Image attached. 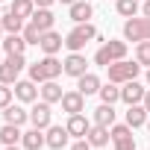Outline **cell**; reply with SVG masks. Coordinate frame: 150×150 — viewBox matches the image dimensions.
Returning a JSON list of instances; mask_svg holds the SVG:
<instances>
[{
  "instance_id": "obj_9",
  "label": "cell",
  "mask_w": 150,
  "mask_h": 150,
  "mask_svg": "<svg viewBox=\"0 0 150 150\" xmlns=\"http://www.w3.org/2000/svg\"><path fill=\"white\" fill-rule=\"evenodd\" d=\"M59 103H62V112H68V115L86 112V94H83V91H65Z\"/></svg>"
},
{
  "instance_id": "obj_22",
  "label": "cell",
  "mask_w": 150,
  "mask_h": 150,
  "mask_svg": "<svg viewBox=\"0 0 150 150\" xmlns=\"http://www.w3.org/2000/svg\"><path fill=\"white\" fill-rule=\"evenodd\" d=\"M41 33H47V30H53V24H56V15L50 12V9H35L33 12V18H30Z\"/></svg>"
},
{
  "instance_id": "obj_35",
  "label": "cell",
  "mask_w": 150,
  "mask_h": 150,
  "mask_svg": "<svg viewBox=\"0 0 150 150\" xmlns=\"http://www.w3.org/2000/svg\"><path fill=\"white\" fill-rule=\"evenodd\" d=\"M53 3H56V0H35V6H38V9H50Z\"/></svg>"
},
{
  "instance_id": "obj_15",
  "label": "cell",
  "mask_w": 150,
  "mask_h": 150,
  "mask_svg": "<svg viewBox=\"0 0 150 150\" xmlns=\"http://www.w3.org/2000/svg\"><path fill=\"white\" fill-rule=\"evenodd\" d=\"M65 127H68V132H71L74 138H86L88 129H91V121L80 112V115H68V124H65Z\"/></svg>"
},
{
  "instance_id": "obj_23",
  "label": "cell",
  "mask_w": 150,
  "mask_h": 150,
  "mask_svg": "<svg viewBox=\"0 0 150 150\" xmlns=\"http://www.w3.org/2000/svg\"><path fill=\"white\" fill-rule=\"evenodd\" d=\"M38 91H41V100H47V103H59V100H62V94H65V91H62V86H59L56 80L41 83V88H38Z\"/></svg>"
},
{
  "instance_id": "obj_38",
  "label": "cell",
  "mask_w": 150,
  "mask_h": 150,
  "mask_svg": "<svg viewBox=\"0 0 150 150\" xmlns=\"http://www.w3.org/2000/svg\"><path fill=\"white\" fill-rule=\"evenodd\" d=\"M59 3H65V6H71V3H77V0H59Z\"/></svg>"
},
{
  "instance_id": "obj_17",
  "label": "cell",
  "mask_w": 150,
  "mask_h": 150,
  "mask_svg": "<svg viewBox=\"0 0 150 150\" xmlns=\"http://www.w3.org/2000/svg\"><path fill=\"white\" fill-rule=\"evenodd\" d=\"M100 86H103V83H100V77H97V74H88V71L77 80V91H83L86 97H88V94H97V91H100Z\"/></svg>"
},
{
  "instance_id": "obj_5",
  "label": "cell",
  "mask_w": 150,
  "mask_h": 150,
  "mask_svg": "<svg viewBox=\"0 0 150 150\" xmlns=\"http://www.w3.org/2000/svg\"><path fill=\"white\" fill-rule=\"evenodd\" d=\"M24 65H27L24 53H12V56H6L3 62H0V83H6V86L18 83L21 71H24Z\"/></svg>"
},
{
  "instance_id": "obj_30",
  "label": "cell",
  "mask_w": 150,
  "mask_h": 150,
  "mask_svg": "<svg viewBox=\"0 0 150 150\" xmlns=\"http://www.w3.org/2000/svg\"><path fill=\"white\" fill-rule=\"evenodd\" d=\"M135 62L150 68V41H138L135 44Z\"/></svg>"
},
{
  "instance_id": "obj_28",
  "label": "cell",
  "mask_w": 150,
  "mask_h": 150,
  "mask_svg": "<svg viewBox=\"0 0 150 150\" xmlns=\"http://www.w3.org/2000/svg\"><path fill=\"white\" fill-rule=\"evenodd\" d=\"M97 94H100V100H103V103H112V106H115V103L121 100V86L106 83V86H100V91H97Z\"/></svg>"
},
{
  "instance_id": "obj_7",
  "label": "cell",
  "mask_w": 150,
  "mask_h": 150,
  "mask_svg": "<svg viewBox=\"0 0 150 150\" xmlns=\"http://www.w3.org/2000/svg\"><path fill=\"white\" fill-rule=\"evenodd\" d=\"M53 103H47V100H41V103H35L33 109H30V124L33 127H38V129H47L50 127V121H53V109H50Z\"/></svg>"
},
{
  "instance_id": "obj_27",
  "label": "cell",
  "mask_w": 150,
  "mask_h": 150,
  "mask_svg": "<svg viewBox=\"0 0 150 150\" xmlns=\"http://www.w3.org/2000/svg\"><path fill=\"white\" fill-rule=\"evenodd\" d=\"M0 24H3V30H6V35H12V33H24V18H18L15 12H6L3 18H0Z\"/></svg>"
},
{
  "instance_id": "obj_34",
  "label": "cell",
  "mask_w": 150,
  "mask_h": 150,
  "mask_svg": "<svg viewBox=\"0 0 150 150\" xmlns=\"http://www.w3.org/2000/svg\"><path fill=\"white\" fill-rule=\"evenodd\" d=\"M71 150H91V144H88V138H77L71 144Z\"/></svg>"
},
{
  "instance_id": "obj_13",
  "label": "cell",
  "mask_w": 150,
  "mask_h": 150,
  "mask_svg": "<svg viewBox=\"0 0 150 150\" xmlns=\"http://www.w3.org/2000/svg\"><path fill=\"white\" fill-rule=\"evenodd\" d=\"M35 86H38V83H33V80H18V83H15V97H18L21 103H35L38 94H41Z\"/></svg>"
},
{
  "instance_id": "obj_26",
  "label": "cell",
  "mask_w": 150,
  "mask_h": 150,
  "mask_svg": "<svg viewBox=\"0 0 150 150\" xmlns=\"http://www.w3.org/2000/svg\"><path fill=\"white\" fill-rule=\"evenodd\" d=\"M38 6H35V0H12V6H9V12H15L18 18H33V12H35Z\"/></svg>"
},
{
  "instance_id": "obj_1",
  "label": "cell",
  "mask_w": 150,
  "mask_h": 150,
  "mask_svg": "<svg viewBox=\"0 0 150 150\" xmlns=\"http://www.w3.org/2000/svg\"><path fill=\"white\" fill-rule=\"evenodd\" d=\"M59 74H65V65L56 59V56H44V59H38L35 65H30V80L33 83H47V80H56Z\"/></svg>"
},
{
  "instance_id": "obj_33",
  "label": "cell",
  "mask_w": 150,
  "mask_h": 150,
  "mask_svg": "<svg viewBox=\"0 0 150 150\" xmlns=\"http://www.w3.org/2000/svg\"><path fill=\"white\" fill-rule=\"evenodd\" d=\"M12 94H15V88H9L6 83H0V109H6L12 103Z\"/></svg>"
},
{
  "instance_id": "obj_3",
  "label": "cell",
  "mask_w": 150,
  "mask_h": 150,
  "mask_svg": "<svg viewBox=\"0 0 150 150\" xmlns=\"http://www.w3.org/2000/svg\"><path fill=\"white\" fill-rule=\"evenodd\" d=\"M106 71H109V83L124 86V83H129V80H135V77H138L141 65H138V62H127V59H121V62H112Z\"/></svg>"
},
{
  "instance_id": "obj_11",
  "label": "cell",
  "mask_w": 150,
  "mask_h": 150,
  "mask_svg": "<svg viewBox=\"0 0 150 150\" xmlns=\"http://www.w3.org/2000/svg\"><path fill=\"white\" fill-rule=\"evenodd\" d=\"M62 65H65V74L74 77V80H80L83 74H86V68H88V62H86L83 53H68V59H65Z\"/></svg>"
},
{
  "instance_id": "obj_18",
  "label": "cell",
  "mask_w": 150,
  "mask_h": 150,
  "mask_svg": "<svg viewBox=\"0 0 150 150\" xmlns=\"http://www.w3.org/2000/svg\"><path fill=\"white\" fill-rule=\"evenodd\" d=\"M3 121H6V124H15V127H24V124L30 121V112H27L24 106H12V103H9V106L3 109Z\"/></svg>"
},
{
  "instance_id": "obj_20",
  "label": "cell",
  "mask_w": 150,
  "mask_h": 150,
  "mask_svg": "<svg viewBox=\"0 0 150 150\" xmlns=\"http://www.w3.org/2000/svg\"><path fill=\"white\" fill-rule=\"evenodd\" d=\"M3 50H6V56H12V53H24L27 50V38L21 35V33H12V35H3Z\"/></svg>"
},
{
  "instance_id": "obj_29",
  "label": "cell",
  "mask_w": 150,
  "mask_h": 150,
  "mask_svg": "<svg viewBox=\"0 0 150 150\" xmlns=\"http://www.w3.org/2000/svg\"><path fill=\"white\" fill-rule=\"evenodd\" d=\"M138 3H141V0H115V9L124 18H135L138 15Z\"/></svg>"
},
{
  "instance_id": "obj_41",
  "label": "cell",
  "mask_w": 150,
  "mask_h": 150,
  "mask_svg": "<svg viewBox=\"0 0 150 150\" xmlns=\"http://www.w3.org/2000/svg\"><path fill=\"white\" fill-rule=\"evenodd\" d=\"M147 86H150V68H147Z\"/></svg>"
},
{
  "instance_id": "obj_31",
  "label": "cell",
  "mask_w": 150,
  "mask_h": 150,
  "mask_svg": "<svg viewBox=\"0 0 150 150\" xmlns=\"http://www.w3.org/2000/svg\"><path fill=\"white\" fill-rule=\"evenodd\" d=\"M21 35L27 38V44H38V41H41V30H38V27H35L33 21H30V24L24 27V33H21Z\"/></svg>"
},
{
  "instance_id": "obj_16",
  "label": "cell",
  "mask_w": 150,
  "mask_h": 150,
  "mask_svg": "<svg viewBox=\"0 0 150 150\" xmlns=\"http://www.w3.org/2000/svg\"><path fill=\"white\" fill-rule=\"evenodd\" d=\"M44 144H47V135H44V129H38V127L27 129L24 138H21V147H24V150H41Z\"/></svg>"
},
{
  "instance_id": "obj_40",
  "label": "cell",
  "mask_w": 150,
  "mask_h": 150,
  "mask_svg": "<svg viewBox=\"0 0 150 150\" xmlns=\"http://www.w3.org/2000/svg\"><path fill=\"white\" fill-rule=\"evenodd\" d=\"M3 33H6V30H3V24H0V41H3Z\"/></svg>"
},
{
  "instance_id": "obj_8",
  "label": "cell",
  "mask_w": 150,
  "mask_h": 150,
  "mask_svg": "<svg viewBox=\"0 0 150 150\" xmlns=\"http://www.w3.org/2000/svg\"><path fill=\"white\" fill-rule=\"evenodd\" d=\"M144 94H147V88H144L138 80H129V83H124V86H121V100H124L127 106L141 103V100H144Z\"/></svg>"
},
{
  "instance_id": "obj_2",
  "label": "cell",
  "mask_w": 150,
  "mask_h": 150,
  "mask_svg": "<svg viewBox=\"0 0 150 150\" xmlns=\"http://www.w3.org/2000/svg\"><path fill=\"white\" fill-rule=\"evenodd\" d=\"M94 38H97V27L86 21V24H77V27L65 35V47H68L71 53H80V50H83L88 41H94Z\"/></svg>"
},
{
  "instance_id": "obj_4",
  "label": "cell",
  "mask_w": 150,
  "mask_h": 150,
  "mask_svg": "<svg viewBox=\"0 0 150 150\" xmlns=\"http://www.w3.org/2000/svg\"><path fill=\"white\" fill-rule=\"evenodd\" d=\"M121 59H127V41H106L94 53V65L100 68H109L112 62H121Z\"/></svg>"
},
{
  "instance_id": "obj_36",
  "label": "cell",
  "mask_w": 150,
  "mask_h": 150,
  "mask_svg": "<svg viewBox=\"0 0 150 150\" xmlns=\"http://www.w3.org/2000/svg\"><path fill=\"white\" fill-rule=\"evenodd\" d=\"M141 15L150 18V0H141Z\"/></svg>"
},
{
  "instance_id": "obj_19",
  "label": "cell",
  "mask_w": 150,
  "mask_h": 150,
  "mask_svg": "<svg viewBox=\"0 0 150 150\" xmlns=\"http://www.w3.org/2000/svg\"><path fill=\"white\" fill-rule=\"evenodd\" d=\"M88 144L91 147H106L109 141H112V135H109V127H100V124H91V129H88Z\"/></svg>"
},
{
  "instance_id": "obj_37",
  "label": "cell",
  "mask_w": 150,
  "mask_h": 150,
  "mask_svg": "<svg viewBox=\"0 0 150 150\" xmlns=\"http://www.w3.org/2000/svg\"><path fill=\"white\" fill-rule=\"evenodd\" d=\"M141 103H144V109L150 112V88H147V94H144V100H141Z\"/></svg>"
},
{
  "instance_id": "obj_25",
  "label": "cell",
  "mask_w": 150,
  "mask_h": 150,
  "mask_svg": "<svg viewBox=\"0 0 150 150\" xmlns=\"http://www.w3.org/2000/svg\"><path fill=\"white\" fill-rule=\"evenodd\" d=\"M94 124L112 127V124H115V106H112V103H100V106L94 109Z\"/></svg>"
},
{
  "instance_id": "obj_12",
  "label": "cell",
  "mask_w": 150,
  "mask_h": 150,
  "mask_svg": "<svg viewBox=\"0 0 150 150\" xmlns=\"http://www.w3.org/2000/svg\"><path fill=\"white\" fill-rule=\"evenodd\" d=\"M91 15H94L91 0H77V3H71V6H68V18H71L74 24H86Z\"/></svg>"
},
{
  "instance_id": "obj_39",
  "label": "cell",
  "mask_w": 150,
  "mask_h": 150,
  "mask_svg": "<svg viewBox=\"0 0 150 150\" xmlns=\"http://www.w3.org/2000/svg\"><path fill=\"white\" fill-rule=\"evenodd\" d=\"M6 150H21V147H18V144H9V147H6Z\"/></svg>"
},
{
  "instance_id": "obj_10",
  "label": "cell",
  "mask_w": 150,
  "mask_h": 150,
  "mask_svg": "<svg viewBox=\"0 0 150 150\" xmlns=\"http://www.w3.org/2000/svg\"><path fill=\"white\" fill-rule=\"evenodd\" d=\"M38 47L44 50V56H56V53L65 47V38H62L56 30H47V33H41V41H38Z\"/></svg>"
},
{
  "instance_id": "obj_21",
  "label": "cell",
  "mask_w": 150,
  "mask_h": 150,
  "mask_svg": "<svg viewBox=\"0 0 150 150\" xmlns=\"http://www.w3.org/2000/svg\"><path fill=\"white\" fill-rule=\"evenodd\" d=\"M147 118H150V112L144 109V103H135V106H129L127 109V124L135 129V127H144L147 124Z\"/></svg>"
},
{
  "instance_id": "obj_14",
  "label": "cell",
  "mask_w": 150,
  "mask_h": 150,
  "mask_svg": "<svg viewBox=\"0 0 150 150\" xmlns=\"http://www.w3.org/2000/svg\"><path fill=\"white\" fill-rule=\"evenodd\" d=\"M44 135H47V147H50V150H62V147L68 144V138H71L68 127H53V124L44 129Z\"/></svg>"
},
{
  "instance_id": "obj_43",
  "label": "cell",
  "mask_w": 150,
  "mask_h": 150,
  "mask_svg": "<svg viewBox=\"0 0 150 150\" xmlns=\"http://www.w3.org/2000/svg\"><path fill=\"white\" fill-rule=\"evenodd\" d=\"M0 3H3V0H0Z\"/></svg>"
},
{
  "instance_id": "obj_24",
  "label": "cell",
  "mask_w": 150,
  "mask_h": 150,
  "mask_svg": "<svg viewBox=\"0 0 150 150\" xmlns=\"http://www.w3.org/2000/svg\"><path fill=\"white\" fill-rule=\"evenodd\" d=\"M21 138H24L21 127H15V124H3V127H0V144H3V147H9V144H18Z\"/></svg>"
},
{
  "instance_id": "obj_6",
  "label": "cell",
  "mask_w": 150,
  "mask_h": 150,
  "mask_svg": "<svg viewBox=\"0 0 150 150\" xmlns=\"http://www.w3.org/2000/svg\"><path fill=\"white\" fill-rule=\"evenodd\" d=\"M124 38L127 41H150V18H127L124 24Z\"/></svg>"
},
{
  "instance_id": "obj_42",
  "label": "cell",
  "mask_w": 150,
  "mask_h": 150,
  "mask_svg": "<svg viewBox=\"0 0 150 150\" xmlns=\"http://www.w3.org/2000/svg\"><path fill=\"white\" fill-rule=\"evenodd\" d=\"M147 132H150V118H147Z\"/></svg>"
},
{
  "instance_id": "obj_32",
  "label": "cell",
  "mask_w": 150,
  "mask_h": 150,
  "mask_svg": "<svg viewBox=\"0 0 150 150\" xmlns=\"http://www.w3.org/2000/svg\"><path fill=\"white\" fill-rule=\"evenodd\" d=\"M112 144H115V150H135L132 132H127V135H121V138H112Z\"/></svg>"
}]
</instances>
